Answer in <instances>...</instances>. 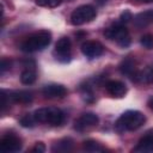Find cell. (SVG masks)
<instances>
[{"mask_svg":"<svg viewBox=\"0 0 153 153\" xmlns=\"http://www.w3.org/2000/svg\"><path fill=\"white\" fill-rule=\"evenodd\" d=\"M133 152H136V153H149V152H153V135L152 134H147L145 136H142L136 147L133 149Z\"/></svg>","mask_w":153,"mask_h":153,"instance_id":"obj_11","label":"cell"},{"mask_svg":"<svg viewBox=\"0 0 153 153\" xmlns=\"http://www.w3.org/2000/svg\"><path fill=\"white\" fill-rule=\"evenodd\" d=\"M131 79L140 84H151L153 81V68L145 67L140 71H136Z\"/></svg>","mask_w":153,"mask_h":153,"instance_id":"obj_13","label":"cell"},{"mask_svg":"<svg viewBox=\"0 0 153 153\" xmlns=\"http://www.w3.org/2000/svg\"><path fill=\"white\" fill-rule=\"evenodd\" d=\"M140 43H141V45H142L143 48H146V49H152V48H153V36H152L151 33L143 35V36L141 37V39H140Z\"/></svg>","mask_w":153,"mask_h":153,"instance_id":"obj_22","label":"cell"},{"mask_svg":"<svg viewBox=\"0 0 153 153\" xmlns=\"http://www.w3.org/2000/svg\"><path fill=\"white\" fill-rule=\"evenodd\" d=\"M62 0H36V4L42 7H57L61 5Z\"/></svg>","mask_w":153,"mask_h":153,"instance_id":"obj_21","label":"cell"},{"mask_svg":"<svg viewBox=\"0 0 153 153\" xmlns=\"http://www.w3.org/2000/svg\"><path fill=\"white\" fill-rule=\"evenodd\" d=\"M82 147L87 152H103L104 151V148L102 147V145L98 143L94 140H86V141H84Z\"/></svg>","mask_w":153,"mask_h":153,"instance_id":"obj_19","label":"cell"},{"mask_svg":"<svg viewBox=\"0 0 153 153\" xmlns=\"http://www.w3.org/2000/svg\"><path fill=\"white\" fill-rule=\"evenodd\" d=\"M139 1H143V0H139Z\"/></svg>","mask_w":153,"mask_h":153,"instance_id":"obj_29","label":"cell"},{"mask_svg":"<svg viewBox=\"0 0 153 153\" xmlns=\"http://www.w3.org/2000/svg\"><path fill=\"white\" fill-rule=\"evenodd\" d=\"M32 152H36V153H43L45 151V146L43 142H36V145L32 147L31 149Z\"/></svg>","mask_w":153,"mask_h":153,"instance_id":"obj_25","label":"cell"},{"mask_svg":"<svg viewBox=\"0 0 153 153\" xmlns=\"http://www.w3.org/2000/svg\"><path fill=\"white\" fill-rule=\"evenodd\" d=\"M133 22L136 27H145L152 24L153 23V10H147V11L137 13L133 18Z\"/></svg>","mask_w":153,"mask_h":153,"instance_id":"obj_12","label":"cell"},{"mask_svg":"<svg viewBox=\"0 0 153 153\" xmlns=\"http://www.w3.org/2000/svg\"><path fill=\"white\" fill-rule=\"evenodd\" d=\"M133 19V16H131V13H130V11H128V10H124L122 13H121V16H120V24H127L128 22H130Z\"/></svg>","mask_w":153,"mask_h":153,"instance_id":"obj_23","label":"cell"},{"mask_svg":"<svg viewBox=\"0 0 153 153\" xmlns=\"http://www.w3.org/2000/svg\"><path fill=\"white\" fill-rule=\"evenodd\" d=\"M32 98H33V96L29 91H12L8 93V99L14 103L26 104V103H30L32 100Z\"/></svg>","mask_w":153,"mask_h":153,"instance_id":"obj_14","label":"cell"},{"mask_svg":"<svg viewBox=\"0 0 153 153\" xmlns=\"http://www.w3.org/2000/svg\"><path fill=\"white\" fill-rule=\"evenodd\" d=\"M146 121V117L142 112L137 110H128L123 112L116 121L115 128L117 131H129V130H136L140 127L143 126Z\"/></svg>","mask_w":153,"mask_h":153,"instance_id":"obj_1","label":"cell"},{"mask_svg":"<svg viewBox=\"0 0 153 153\" xmlns=\"http://www.w3.org/2000/svg\"><path fill=\"white\" fill-rule=\"evenodd\" d=\"M65 121V114L59 108H48L47 123L53 126H60Z\"/></svg>","mask_w":153,"mask_h":153,"instance_id":"obj_15","label":"cell"},{"mask_svg":"<svg viewBox=\"0 0 153 153\" xmlns=\"http://www.w3.org/2000/svg\"><path fill=\"white\" fill-rule=\"evenodd\" d=\"M35 122H36V120H35L33 115H29V114L24 115V116L20 118V121H19L20 126L24 127V128H32L33 124H35Z\"/></svg>","mask_w":153,"mask_h":153,"instance_id":"obj_20","label":"cell"},{"mask_svg":"<svg viewBox=\"0 0 153 153\" xmlns=\"http://www.w3.org/2000/svg\"><path fill=\"white\" fill-rule=\"evenodd\" d=\"M104 36L109 39L116 41L117 44L122 48H127L130 44V36L128 33V30L122 24H115L114 26L105 29Z\"/></svg>","mask_w":153,"mask_h":153,"instance_id":"obj_3","label":"cell"},{"mask_svg":"<svg viewBox=\"0 0 153 153\" xmlns=\"http://www.w3.org/2000/svg\"><path fill=\"white\" fill-rule=\"evenodd\" d=\"M36 78H37V74H36V71L33 67H27L25 68L22 74H20V81L24 84V85H31L36 81Z\"/></svg>","mask_w":153,"mask_h":153,"instance_id":"obj_16","label":"cell"},{"mask_svg":"<svg viewBox=\"0 0 153 153\" xmlns=\"http://www.w3.org/2000/svg\"><path fill=\"white\" fill-rule=\"evenodd\" d=\"M81 53L88 59H94L104 53V47L97 41H86L81 44Z\"/></svg>","mask_w":153,"mask_h":153,"instance_id":"obj_8","label":"cell"},{"mask_svg":"<svg viewBox=\"0 0 153 153\" xmlns=\"http://www.w3.org/2000/svg\"><path fill=\"white\" fill-rule=\"evenodd\" d=\"M42 93L45 98H63L67 94V88L60 84H49L42 88Z\"/></svg>","mask_w":153,"mask_h":153,"instance_id":"obj_9","label":"cell"},{"mask_svg":"<svg viewBox=\"0 0 153 153\" xmlns=\"http://www.w3.org/2000/svg\"><path fill=\"white\" fill-rule=\"evenodd\" d=\"M71 39L68 37L60 38L55 44L56 59L61 62H68L71 60Z\"/></svg>","mask_w":153,"mask_h":153,"instance_id":"obj_5","label":"cell"},{"mask_svg":"<svg viewBox=\"0 0 153 153\" xmlns=\"http://www.w3.org/2000/svg\"><path fill=\"white\" fill-rule=\"evenodd\" d=\"M97 16V11L91 5H82L76 7L71 14V23L73 25H82L93 20Z\"/></svg>","mask_w":153,"mask_h":153,"instance_id":"obj_4","label":"cell"},{"mask_svg":"<svg viewBox=\"0 0 153 153\" xmlns=\"http://www.w3.org/2000/svg\"><path fill=\"white\" fill-rule=\"evenodd\" d=\"M105 90L111 97L121 98L127 93V86L118 80H110L105 84Z\"/></svg>","mask_w":153,"mask_h":153,"instance_id":"obj_10","label":"cell"},{"mask_svg":"<svg viewBox=\"0 0 153 153\" xmlns=\"http://www.w3.org/2000/svg\"><path fill=\"white\" fill-rule=\"evenodd\" d=\"M120 71L122 74H126V75H129L130 78H133V75L135 74V66H134V62L130 60V59H127L124 60L121 65H120Z\"/></svg>","mask_w":153,"mask_h":153,"instance_id":"obj_18","label":"cell"},{"mask_svg":"<svg viewBox=\"0 0 153 153\" xmlns=\"http://www.w3.org/2000/svg\"><path fill=\"white\" fill-rule=\"evenodd\" d=\"M73 140L69 139V137H65V139H61L59 140L56 143H54L53 146V152H68L73 148Z\"/></svg>","mask_w":153,"mask_h":153,"instance_id":"obj_17","label":"cell"},{"mask_svg":"<svg viewBox=\"0 0 153 153\" xmlns=\"http://www.w3.org/2000/svg\"><path fill=\"white\" fill-rule=\"evenodd\" d=\"M143 1H145V2H152L153 0H143Z\"/></svg>","mask_w":153,"mask_h":153,"instance_id":"obj_28","label":"cell"},{"mask_svg":"<svg viewBox=\"0 0 153 153\" xmlns=\"http://www.w3.org/2000/svg\"><path fill=\"white\" fill-rule=\"evenodd\" d=\"M51 42V33L48 30H39L30 35L20 43V49L25 53H35L43 50Z\"/></svg>","mask_w":153,"mask_h":153,"instance_id":"obj_2","label":"cell"},{"mask_svg":"<svg viewBox=\"0 0 153 153\" xmlns=\"http://www.w3.org/2000/svg\"><path fill=\"white\" fill-rule=\"evenodd\" d=\"M99 122V118L96 114L93 112H85L82 114L74 123V128L78 130V131H82V130H86V129H90V128H93L94 126H97Z\"/></svg>","mask_w":153,"mask_h":153,"instance_id":"obj_6","label":"cell"},{"mask_svg":"<svg viewBox=\"0 0 153 153\" xmlns=\"http://www.w3.org/2000/svg\"><path fill=\"white\" fill-rule=\"evenodd\" d=\"M0 148L5 153L18 152V151L22 149V141L16 135L8 134V135H5L1 139V141H0Z\"/></svg>","mask_w":153,"mask_h":153,"instance_id":"obj_7","label":"cell"},{"mask_svg":"<svg viewBox=\"0 0 153 153\" xmlns=\"http://www.w3.org/2000/svg\"><path fill=\"white\" fill-rule=\"evenodd\" d=\"M11 65H12L11 60L4 57V59L1 60V63H0V71H1V74H4L6 71H8V69L11 68Z\"/></svg>","mask_w":153,"mask_h":153,"instance_id":"obj_24","label":"cell"},{"mask_svg":"<svg viewBox=\"0 0 153 153\" xmlns=\"http://www.w3.org/2000/svg\"><path fill=\"white\" fill-rule=\"evenodd\" d=\"M147 104H148L149 109H151V110H153V97H151V98L148 99V103H147Z\"/></svg>","mask_w":153,"mask_h":153,"instance_id":"obj_26","label":"cell"},{"mask_svg":"<svg viewBox=\"0 0 153 153\" xmlns=\"http://www.w3.org/2000/svg\"><path fill=\"white\" fill-rule=\"evenodd\" d=\"M97 1H98V2L100 4V5H103V4H104V2H106L108 0H97Z\"/></svg>","mask_w":153,"mask_h":153,"instance_id":"obj_27","label":"cell"}]
</instances>
